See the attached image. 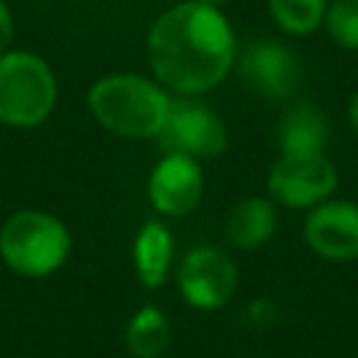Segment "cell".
<instances>
[{"label":"cell","instance_id":"9c48e42d","mask_svg":"<svg viewBox=\"0 0 358 358\" xmlns=\"http://www.w3.org/2000/svg\"><path fill=\"white\" fill-rule=\"evenodd\" d=\"M241 76L266 98H285L299 84V62L277 39H257L241 53Z\"/></svg>","mask_w":358,"mask_h":358},{"label":"cell","instance_id":"ac0fdd59","mask_svg":"<svg viewBox=\"0 0 358 358\" xmlns=\"http://www.w3.org/2000/svg\"><path fill=\"white\" fill-rule=\"evenodd\" d=\"M347 117H350V126H352V131L358 134V92H355V95H352V101H350Z\"/></svg>","mask_w":358,"mask_h":358},{"label":"cell","instance_id":"d6986e66","mask_svg":"<svg viewBox=\"0 0 358 358\" xmlns=\"http://www.w3.org/2000/svg\"><path fill=\"white\" fill-rule=\"evenodd\" d=\"M196 3H201V6H213V8H218V6H224L227 0H196Z\"/></svg>","mask_w":358,"mask_h":358},{"label":"cell","instance_id":"3957f363","mask_svg":"<svg viewBox=\"0 0 358 358\" xmlns=\"http://www.w3.org/2000/svg\"><path fill=\"white\" fill-rule=\"evenodd\" d=\"M70 252L64 224L48 213L25 210L11 215L0 229V257L22 277H45L56 271Z\"/></svg>","mask_w":358,"mask_h":358},{"label":"cell","instance_id":"2e32d148","mask_svg":"<svg viewBox=\"0 0 358 358\" xmlns=\"http://www.w3.org/2000/svg\"><path fill=\"white\" fill-rule=\"evenodd\" d=\"M324 28L338 48L358 50V0H330Z\"/></svg>","mask_w":358,"mask_h":358},{"label":"cell","instance_id":"52a82bcc","mask_svg":"<svg viewBox=\"0 0 358 358\" xmlns=\"http://www.w3.org/2000/svg\"><path fill=\"white\" fill-rule=\"evenodd\" d=\"M238 268L229 255L215 246H199L179 266V291L199 310H215L235 294Z\"/></svg>","mask_w":358,"mask_h":358},{"label":"cell","instance_id":"ba28073f","mask_svg":"<svg viewBox=\"0 0 358 358\" xmlns=\"http://www.w3.org/2000/svg\"><path fill=\"white\" fill-rule=\"evenodd\" d=\"M305 241L324 260L358 257V204L344 199H327L310 207L305 218Z\"/></svg>","mask_w":358,"mask_h":358},{"label":"cell","instance_id":"9a60e30c","mask_svg":"<svg viewBox=\"0 0 358 358\" xmlns=\"http://www.w3.org/2000/svg\"><path fill=\"white\" fill-rule=\"evenodd\" d=\"M327 3L330 0H268V8H271L274 22L285 34L305 36V34H313L324 22Z\"/></svg>","mask_w":358,"mask_h":358},{"label":"cell","instance_id":"30bf717a","mask_svg":"<svg viewBox=\"0 0 358 358\" xmlns=\"http://www.w3.org/2000/svg\"><path fill=\"white\" fill-rule=\"evenodd\" d=\"M201 168L187 154H168L154 171L148 182L151 204L162 215H185L201 199Z\"/></svg>","mask_w":358,"mask_h":358},{"label":"cell","instance_id":"5b68a950","mask_svg":"<svg viewBox=\"0 0 358 358\" xmlns=\"http://www.w3.org/2000/svg\"><path fill=\"white\" fill-rule=\"evenodd\" d=\"M336 165L319 154H282L268 171V193L274 201L302 210L316 207L336 190Z\"/></svg>","mask_w":358,"mask_h":358},{"label":"cell","instance_id":"e0dca14e","mask_svg":"<svg viewBox=\"0 0 358 358\" xmlns=\"http://www.w3.org/2000/svg\"><path fill=\"white\" fill-rule=\"evenodd\" d=\"M8 39H11V14H8L6 3L0 0V56H3L6 45H8Z\"/></svg>","mask_w":358,"mask_h":358},{"label":"cell","instance_id":"4fadbf2b","mask_svg":"<svg viewBox=\"0 0 358 358\" xmlns=\"http://www.w3.org/2000/svg\"><path fill=\"white\" fill-rule=\"evenodd\" d=\"M171 257H173L171 232L162 224L148 221L134 238V268H137V277L143 280L145 288H157L165 282L168 268H171Z\"/></svg>","mask_w":358,"mask_h":358},{"label":"cell","instance_id":"5bb4252c","mask_svg":"<svg viewBox=\"0 0 358 358\" xmlns=\"http://www.w3.org/2000/svg\"><path fill=\"white\" fill-rule=\"evenodd\" d=\"M171 344V327L154 305L140 308L126 327V347L134 358H159Z\"/></svg>","mask_w":358,"mask_h":358},{"label":"cell","instance_id":"277c9868","mask_svg":"<svg viewBox=\"0 0 358 358\" xmlns=\"http://www.w3.org/2000/svg\"><path fill=\"white\" fill-rule=\"evenodd\" d=\"M56 101V81L50 67L34 53L0 56V120L11 126L42 123Z\"/></svg>","mask_w":358,"mask_h":358},{"label":"cell","instance_id":"8fae6325","mask_svg":"<svg viewBox=\"0 0 358 358\" xmlns=\"http://www.w3.org/2000/svg\"><path fill=\"white\" fill-rule=\"evenodd\" d=\"M274 227H277L274 204L263 196H249L232 207L227 218V241L235 249L252 252L274 235Z\"/></svg>","mask_w":358,"mask_h":358},{"label":"cell","instance_id":"7a4b0ae2","mask_svg":"<svg viewBox=\"0 0 358 358\" xmlns=\"http://www.w3.org/2000/svg\"><path fill=\"white\" fill-rule=\"evenodd\" d=\"M92 115L120 137H157L171 98L148 78L140 76H106L90 90Z\"/></svg>","mask_w":358,"mask_h":358},{"label":"cell","instance_id":"7c38bea8","mask_svg":"<svg viewBox=\"0 0 358 358\" xmlns=\"http://www.w3.org/2000/svg\"><path fill=\"white\" fill-rule=\"evenodd\" d=\"M327 117L313 103H296L277 126V145L282 154H319L327 143Z\"/></svg>","mask_w":358,"mask_h":358},{"label":"cell","instance_id":"6da1fadb","mask_svg":"<svg viewBox=\"0 0 358 358\" xmlns=\"http://www.w3.org/2000/svg\"><path fill=\"white\" fill-rule=\"evenodd\" d=\"M157 78L182 95L213 90L235 62V34L227 17L196 0L165 11L148 34Z\"/></svg>","mask_w":358,"mask_h":358},{"label":"cell","instance_id":"8992f818","mask_svg":"<svg viewBox=\"0 0 358 358\" xmlns=\"http://www.w3.org/2000/svg\"><path fill=\"white\" fill-rule=\"evenodd\" d=\"M157 137L168 154H187L193 159L215 157L227 148L224 120L210 106L196 101H171L168 117Z\"/></svg>","mask_w":358,"mask_h":358}]
</instances>
